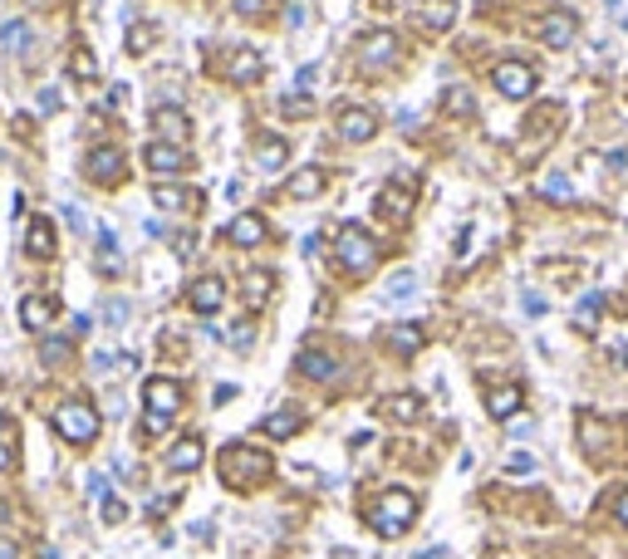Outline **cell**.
<instances>
[{
  "mask_svg": "<svg viewBox=\"0 0 628 559\" xmlns=\"http://www.w3.org/2000/svg\"><path fill=\"white\" fill-rule=\"evenodd\" d=\"M363 516H368L373 535L398 540V535H407V530H413V520H417V496H413V491H403V485H393V491H384V496L373 501Z\"/></svg>",
  "mask_w": 628,
  "mask_h": 559,
  "instance_id": "1",
  "label": "cell"
},
{
  "mask_svg": "<svg viewBox=\"0 0 628 559\" xmlns=\"http://www.w3.org/2000/svg\"><path fill=\"white\" fill-rule=\"evenodd\" d=\"M270 456L266 452H256V446H241V442H231L221 452V481L226 485H241V491H251V485H260L270 476Z\"/></svg>",
  "mask_w": 628,
  "mask_h": 559,
  "instance_id": "2",
  "label": "cell"
},
{
  "mask_svg": "<svg viewBox=\"0 0 628 559\" xmlns=\"http://www.w3.org/2000/svg\"><path fill=\"white\" fill-rule=\"evenodd\" d=\"M334 260L349 275H368L373 265H378V241H373L363 226H344V231L334 236Z\"/></svg>",
  "mask_w": 628,
  "mask_h": 559,
  "instance_id": "3",
  "label": "cell"
},
{
  "mask_svg": "<svg viewBox=\"0 0 628 559\" xmlns=\"http://www.w3.org/2000/svg\"><path fill=\"white\" fill-rule=\"evenodd\" d=\"M143 402H148V417H143V432L158 437L172 427V417H177L182 408V388L172 378H148V388H143Z\"/></svg>",
  "mask_w": 628,
  "mask_h": 559,
  "instance_id": "4",
  "label": "cell"
},
{
  "mask_svg": "<svg viewBox=\"0 0 628 559\" xmlns=\"http://www.w3.org/2000/svg\"><path fill=\"white\" fill-rule=\"evenodd\" d=\"M54 432L65 437V442H74V446H89L98 437V412L89 408L84 398L59 402V408H54Z\"/></svg>",
  "mask_w": 628,
  "mask_h": 559,
  "instance_id": "5",
  "label": "cell"
},
{
  "mask_svg": "<svg viewBox=\"0 0 628 559\" xmlns=\"http://www.w3.org/2000/svg\"><path fill=\"white\" fill-rule=\"evenodd\" d=\"M413 201H417V177L413 172H398V182H388L378 191V216L384 221H407L413 216Z\"/></svg>",
  "mask_w": 628,
  "mask_h": 559,
  "instance_id": "6",
  "label": "cell"
},
{
  "mask_svg": "<svg viewBox=\"0 0 628 559\" xmlns=\"http://www.w3.org/2000/svg\"><path fill=\"white\" fill-rule=\"evenodd\" d=\"M353 54H359L363 69H388V64H398L403 44H398V35H393V30H368L359 44H353Z\"/></svg>",
  "mask_w": 628,
  "mask_h": 559,
  "instance_id": "7",
  "label": "cell"
},
{
  "mask_svg": "<svg viewBox=\"0 0 628 559\" xmlns=\"http://www.w3.org/2000/svg\"><path fill=\"white\" fill-rule=\"evenodd\" d=\"M491 84H496L506 98H531L535 94V69L521 64V59H500L496 74H491Z\"/></svg>",
  "mask_w": 628,
  "mask_h": 559,
  "instance_id": "8",
  "label": "cell"
},
{
  "mask_svg": "<svg viewBox=\"0 0 628 559\" xmlns=\"http://www.w3.org/2000/svg\"><path fill=\"white\" fill-rule=\"evenodd\" d=\"M334 128H339V137H344V143H368V137L378 133V113H373V108H363V104L339 108Z\"/></svg>",
  "mask_w": 628,
  "mask_h": 559,
  "instance_id": "9",
  "label": "cell"
},
{
  "mask_svg": "<svg viewBox=\"0 0 628 559\" xmlns=\"http://www.w3.org/2000/svg\"><path fill=\"white\" fill-rule=\"evenodd\" d=\"M152 133H158V143H172V148H182L187 137H192V118L182 113V108H158L152 113Z\"/></svg>",
  "mask_w": 628,
  "mask_h": 559,
  "instance_id": "10",
  "label": "cell"
},
{
  "mask_svg": "<svg viewBox=\"0 0 628 559\" xmlns=\"http://www.w3.org/2000/svg\"><path fill=\"white\" fill-rule=\"evenodd\" d=\"M226 236H231V245H241V251H256V245H266L270 226L260 212H241L231 226H226Z\"/></svg>",
  "mask_w": 628,
  "mask_h": 559,
  "instance_id": "11",
  "label": "cell"
},
{
  "mask_svg": "<svg viewBox=\"0 0 628 559\" xmlns=\"http://www.w3.org/2000/svg\"><path fill=\"white\" fill-rule=\"evenodd\" d=\"M521 388L516 383H486V412L496 423H511V412H521Z\"/></svg>",
  "mask_w": 628,
  "mask_h": 559,
  "instance_id": "12",
  "label": "cell"
},
{
  "mask_svg": "<svg viewBox=\"0 0 628 559\" xmlns=\"http://www.w3.org/2000/svg\"><path fill=\"white\" fill-rule=\"evenodd\" d=\"M187 299H192L197 314H216V309H221V299H226V280H221V275H202V280L187 290Z\"/></svg>",
  "mask_w": 628,
  "mask_h": 559,
  "instance_id": "13",
  "label": "cell"
},
{
  "mask_svg": "<svg viewBox=\"0 0 628 559\" xmlns=\"http://www.w3.org/2000/svg\"><path fill=\"white\" fill-rule=\"evenodd\" d=\"M575 35H579V20H575L570 11H550V15H545V25H540V40L550 44V50L575 44Z\"/></svg>",
  "mask_w": 628,
  "mask_h": 559,
  "instance_id": "14",
  "label": "cell"
},
{
  "mask_svg": "<svg viewBox=\"0 0 628 559\" xmlns=\"http://www.w3.org/2000/svg\"><path fill=\"white\" fill-rule=\"evenodd\" d=\"M84 172L94 182H123V152L118 148H94L84 158Z\"/></svg>",
  "mask_w": 628,
  "mask_h": 559,
  "instance_id": "15",
  "label": "cell"
},
{
  "mask_svg": "<svg viewBox=\"0 0 628 559\" xmlns=\"http://www.w3.org/2000/svg\"><path fill=\"white\" fill-rule=\"evenodd\" d=\"M152 201H158L162 212H197V206H202V191H187V187L162 182V187H152Z\"/></svg>",
  "mask_w": 628,
  "mask_h": 559,
  "instance_id": "16",
  "label": "cell"
},
{
  "mask_svg": "<svg viewBox=\"0 0 628 559\" xmlns=\"http://www.w3.org/2000/svg\"><path fill=\"white\" fill-rule=\"evenodd\" d=\"M417 20L437 35L452 30V25H457V0H423V5H417Z\"/></svg>",
  "mask_w": 628,
  "mask_h": 559,
  "instance_id": "17",
  "label": "cell"
},
{
  "mask_svg": "<svg viewBox=\"0 0 628 559\" xmlns=\"http://www.w3.org/2000/svg\"><path fill=\"white\" fill-rule=\"evenodd\" d=\"M167 462V471H197L202 466V437H182V442H172V452L162 456Z\"/></svg>",
  "mask_w": 628,
  "mask_h": 559,
  "instance_id": "18",
  "label": "cell"
},
{
  "mask_svg": "<svg viewBox=\"0 0 628 559\" xmlns=\"http://www.w3.org/2000/svg\"><path fill=\"white\" fill-rule=\"evenodd\" d=\"M148 167L158 172V177H172V172H187V152L172 148V143H152L148 148Z\"/></svg>",
  "mask_w": 628,
  "mask_h": 559,
  "instance_id": "19",
  "label": "cell"
},
{
  "mask_svg": "<svg viewBox=\"0 0 628 559\" xmlns=\"http://www.w3.org/2000/svg\"><path fill=\"white\" fill-rule=\"evenodd\" d=\"M270 290H275V275H270V270H245L241 295H245V305H251V309H266Z\"/></svg>",
  "mask_w": 628,
  "mask_h": 559,
  "instance_id": "20",
  "label": "cell"
},
{
  "mask_svg": "<svg viewBox=\"0 0 628 559\" xmlns=\"http://www.w3.org/2000/svg\"><path fill=\"white\" fill-rule=\"evenodd\" d=\"M50 319H54V299L50 295H25L20 299V324L25 329H35V334H40Z\"/></svg>",
  "mask_w": 628,
  "mask_h": 559,
  "instance_id": "21",
  "label": "cell"
},
{
  "mask_svg": "<svg viewBox=\"0 0 628 559\" xmlns=\"http://www.w3.org/2000/svg\"><path fill=\"white\" fill-rule=\"evenodd\" d=\"M384 412L393 417V423H417V417L427 412V402L417 398V392H393V398L384 402Z\"/></svg>",
  "mask_w": 628,
  "mask_h": 559,
  "instance_id": "22",
  "label": "cell"
},
{
  "mask_svg": "<svg viewBox=\"0 0 628 559\" xmlns=\"http://www.w3.org/2000/svg\"><path fill=\"white\" fill-rule=\"evenodd\" d=\"M266 437H275V442H285V437H295L299 427H305V417H299V408H280V412H270L266 423Z\"/></svg>",
  "mask_w": 628,
  "mask_h": 559,
  "instance_id": "23",
  "label": "cell"
},
{
  "mask_svg": "<svg viewBox=\"0 0 628 559\" xmlns=\"http://www.w3.org/2000/svg\"><path fill=\"white\" fill-rule=\"evenodd\" d=\"M290 162V143H280V137H260L256 143V167L260 172H280Z\"/></svg>",
  "mask_w": 628,
  "mask_h": 559,
  "instance_id": "24",
  "label": "cell"
},
{
  "mask_svg": "<svg viewBox=\"0 0 628 559\" xmlns=\"http://www.w3.org/2000/svg\"><path fill=\"white\" fill-rule=\"evenodd\" d=\"M25 251H30L35 260H50V255H54V226L44 221V216H35V221H30V236H25Z\"/></svg>",
  "mask_w": 628,
  "mask_h": 559,
  "instance_id": "25",
  "label": "cell"
},
{
  "mask_svg": "<svg viewBox=\"0 0 628 559\" xmlns=\"http://www.w3.org/2000/svg\"><path fill=\"white\" fill-rule=\"evenodd\" d=\"M260 74H266V64H260L256 50H236L231 54V79H236V84H256Z\"/></svg>",
  "mask_w": 628,
  "mask_h": 559,
  "instance_id": "26",
  "label": "cell"
},
{
  "mask_svg": "<svg viewBox=\"0 0 628 559\" xmlns=\"http://www.w3.org/2000/svg\"><path fill=\"white\" fill-rule=\"evenodd\" d=\"M299 373L314 378V383H330V378H339V363H334L330 353H314V348H309V353H299Z\"/></svg>",
  "mask_w": 628,
  "mask_h": 559,
  "instance_id": "27",
  "label": "cell"
},
{
  "mask_svg": "<svg viewBox=\"0 0 628 559\" xmlns=\"http://www.w3.org/2000/svg\"><path fill=\"white\" fill-rule=\"evenodd\" d=\"M320 191H324V172L320 167H305V172H295V182L285 187V197L309 201V197H320Z\"/></svg>",
  "mask_w": 628,
  "mask_h": 559,
  "instance_id": "28",
  "label": "cell"
},
{
  "mask_svg": "<svg viewBox=\"0 0 628 559\" xmlns=\"http://www.w3.org/2000/svg\"><path fill=\"white\" fill-rule=\"evenodd\" d=\"M388 344H393V353L413 359L417 348H423V329H417V324H393V329H388Z\"/></svg>",
  "mask_w": 628,
  "mask_h": 559,
  "instance_id": "29",
  "label": "cell"
},
{
  "mask_svg": "<svg viewBox=\"0 0 628 559\" xmlns=\"http://www.w3.org/2000/svg\"><path fill=\"white\" fill-rule=\"evenodd\" d=\"M535 191H540L545 201H575V187H570L564 172H545V177L535 182Z\"/></svg>",
  "mask_w": 628,
  "mask_h": 559,
  "instance_id": "30",
  "label": "cell"
},
{
  "mask_svg": "<svg viewBox=\"0 0 628 559\" xmlns=\"http://www.w3.org/2000/svg\"><path fill=\"white\" fill-rule=\"evenodd\" d=\"M413 295H417V275H413V270L388 275V285H384V299H388V305H398V299H413Z\"/></svg>",
  "mask_w": 628,
  "mask_h": 559,
  "instance_id": "31",
  "label": "cell"
},
{
  "mask_svg": "<svg viewBox=\"0 0 628 559\" xmlns=\"http://www.w3.org/2000/svg\"><path fill=\"white\" fill-rule=\"evenodd\" d=\"M98 265H104V275H118V270H123V255H118L113 231H98Z\"/></svg>",
  "mask_w": 628,
  "mask_h": 559,
  "instance_id": "32",
  "label": "cell"
},
{
  "mask_svg": "<svg viewBox=\"0 0 628 559\" xmlns=\"http://www.w3.org/2000/svg\"><path fill=\"white\" fill-rule=\"evenodd\" d=\"M15 466V427H11V417L0 412V471H11Z\"/></svg>",
  "mask_w": 628,
  "mask_h": 559,
  "instance_id": "33",
  "label": "cell"
},
{
  "mask_svg": "<svg viewBox=\"0 0 628 559\" xmlns=\"http://www.w3.org/2000/svg\"><path fill=\"white\" fill-rule=\"evenodd\" d=\"M0 40H5V50H11V54H25V50H30V25H25V20H11Z\"/></svg>",
  "mask_w": 628,
  "mask_h": 559,
  "instance_id": "34",
  "label": "cell"
},
{
  "mask_svg": "<svg viewBox=\"0 0 628 559\" xmlns=\"http://www.w3.org/2000/svg\"><path fill=\"white\" fill-rule=\"evenodd\" d=\"M599 309H604V299H599V295H585V299L575 305V324H579V329H594V324H599Z\"/></svg>",
  "mask_w": 628,
  "mask_h": 559,
  "instance_id": "35",
  "label": "cell"
},
{
  "mask_svg": "<svg viewBox=\"0 0 628 559\" xmlns=\"http://www.w3.org/2000/svg\"><path fill=\"white\" fill-rule=\"evenodd\" d=\"M40 359L50 363V369H54V363H69V338H44V344H40Z\"/></svg>",
  "mask_w": 628,
  "mask_h": 559,
  "instance_id": "36",
  "label": "cell"
},
{
  "mask_svg": "<svg viewBox=\"0 0 628 559\" xmlns=\"http://www.w3.org/2000/svg\"><path fill=\"white\" fill-rule=\"evenodd\" d=\"M579 437H585V446H594V452H604V442H609V432L599 423H589V417L579 423Z\"/></svg>",
  "mask_w": 628,
  "mask_h": 559,
  "instance_id": "37",
  "label": "cell"
},
{
  "mask_svg": "<svg viewBox=\"0 0 628 559\" xmlns=\"http://www.w3.org/2000/svg\"><path fill=\"white\" fill-rule=\"evenodd\" d=\"M447 113H471V89H447Z\"/></svg>",
  "mask_w": 628,
  "mask_h": 559,
  "instance_id": "38",
  "label": "cell"
},
{
  "mask_svg": "<svg viewBox=\"0 0 628 559\" xmlns=\"http://www.w3.org/2000/svg\"><path fill=\"white\" fill-rule=\"evenodd\" d=\"M506 471L531 476V471H535V456H531V452H511V456H506Z\"/></svg>",
  "mask_w": 628,
  "mask_h": 559,
  "instance_id": "39",
  "label": "cell"
},
{
  "mask_svg": "<svg viewBox=\"0 0 628 559\" xmlns=\"http://www.w3.org/2000/svg\"><path fill=\"white\" fill-rule=\"evenodd\" d=\"M69 69H74V79H94V54L74 50V64H69Z\"/></svg>",
  "mask_w": 628,
  "mask_h": 559,
  "instance_id": "40",
  "label": "cell"
},
{
  "mask_svg": "<svg viewBox=\"0 0 628 559\" xmlns=\"http://www.w3.org/2000/svg\"><path fill=\"white\" fill-rule=\"evenodd\" d=\"M148 44H152V30H148V25H133V30H128V50L143 54Z\"/></svg>",
  "mask_w": 628,
  "mask_h": 559,
  "instance_id": "41",
  "label": "cell"
},
{
  "mask_svg": "<svg viewBox=\"0 0 628 559\" xmlns=\"http://www.w3.org/2000/svg\"><path fill=\"white\" fill-rule=\"evenodd\" d=\"M236 15H266L270 11V0H231Z\"/></svg>",
  "mask_w": 628,
  "mask_h": 559,
  "instance_id": "42",
  "label": "cell"
},
{
  "mask_svg": "<svg viewBox=\"0 0 628 559\" xmlns=\"http://www.w3.org/2000/svg\"><path fill=\"white\" fill-rule=\"evenodd\" d=\"M231 344H236V348H251V344H256V329H251V324H236V329H231Z\"/></svg>",
  "mask_w": 628,
  "mask_h": 559,
  "instance_id": "43",
  "label": "cell"
},
{
  "mask_svg": "<svg viewBox=\"0 0 628 559\" xmlns=\"http://www.w3.org/2000/svg\"><path fill=\"white\" fill-rule=\"evenodd\" d=\"M108 324H123V319H128V305H123V299H108Z\"/></svg>",
  "mask_w": 628,
  "mask_h": 559,
  "instance_id": "44",
  "label": "cell"
},
{
  "mask_svg": "<svg viewBox=\"0 0 628 559\" xmlns=\"http://www.w3.org/2000/svg\"><path fill=\"white\" fill-rule=\"evenodd\" d=\"M314 79H320V69H314V64H305V69H299V74H295V89H299V94H305V89L314 84Z\"/></svg>",
  "mask_w": 628,
  "mask_h": 559,
  "instance_id": "45",
  "label": "cell"
},
{
  "mask_svg": "<svg viewBox=\"0 0 628 559\" xmlns=\"http://www.w3.org/2000/svg\"><path fill=\"white\" fill-rule=\"evenodd\" d=\"M123 516H128V510H123V501H104V520H108V525H118Z\"/></svg>",
  "mask_w": 628,
  "mask_h": 559,
  "instance_id": "46",
  "label": "cell"
},
{
  "mask_svg": "<svg viewBox=\"0 0 628 559\" xmlns=\"http://www.w3.org/2000/svg\"><path fill=\"white\" fill-rule=\"evenodd\" d=\"M89 496H94V501H108V481H104V476H89Z\"/></svg>",
  "mask_w": 628,
  "mask_h": 559,
  "instance_id": "47",
  "label": "cell"
},
{
  "mask_svg": "<svg viewBox=\"0 0 628 559\" xmlns=\"http://www.w3.org/2000/svg\"><path fill=\"white\" fill-rule=\"evenodd\" d=\"M54 108H59V89H44V94H40V113H54Z\"/></svg>",
  "mask_w": 628,
  "mask_h": 559,
  "instance_id": "48",
  "label": "cell"
},
{
  "mask_svg": "<svg viewBox=\"0 0 628 559\" xmlns=\"http://www.w3.org/2000/svg\"><path fill=\"white\" fill-rule=\"evenodd\" d=\"M0 559H20V545H15V540H5V535H0Z\"/></svg>",
  "mask_w": 628,
  "mask_h": 559,
  "instance_id": "49",
  "label": "cell"
},
{
  "mask_svg": "<svg viewBox=\"0 0 628 559\" xmlns=\"http://www.w3.org/2000/svg\"><path fill=\"white\" fill-rule=\"evenodd\" d=\"M285 113H290V118H305V113H309V104H299V94H295V98L285 104Z\"/></svg>",
  "mask_w": 628,
  "mask_h": 559,
  "instance_id": "50",
  "label": "cell"
},
{
  "mask_svg": "<svg viewBox=\"0 0 628 559\" xmlns=\"http://www.w3.org/2000/svg\"><path fill=\"white\" fill-rule=\"evenodd\" d=\"M65 216H69V226H74V231H84V212H79V206H65Z\"/></svg>",
  "mask_w": 628,
  "mask_h": 559,
  "instance_id": "51",
  "label": "cell"
},
{
  "mask_svg": "<svg viewBox=\"0 0 628 559\" xmlns=\"http://www.w3.org/2000/svg\"><path fill=\"white\" fill-rule=\"evenodd\" d=\"M525 314H545V299L540 295H525Z\"/></svg>",
  "mask_w": 628,
  "mask_h": 559,
  "instance_id": "52",
  "label": "cell"
},
{
  "mask_svg": "<svg viewBox=\"0 0 628 559\" xmlns=\"http://www.w3.org/2000/svg\"><path fill=\"white\" fill-rule=\"evenodd\" d=\"M614 510H618V520H624V525H628V491H624V496H618V506H614Z\"/></svg>",
  "mask_w": 628,
  "mask_h": 559,
  "instance_id": "53",
  "label": "cell"
},
{
  "mask_svg": "<svg viewBox=\"0 0 628 559\" xmlns=\"http://www.w3.org/2000/svg\"><path fill=\"white\" fill-rule=\"evenodd\" d=\"M609 5H614V0H609Z\"/></svg>",
  "mask_w": 628,
  "mask_h": 559,
  "instance_id": "54",
  "label": "cell"
}]
</instances>
